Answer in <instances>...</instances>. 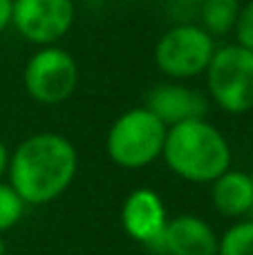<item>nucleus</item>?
Wrapping results in <instances>:
<instances>
[{"label": "nucleus", "mask_w": 253, "mask_h": 255, "mask_svg": "<svg viewBox=\"0 0 253 255\" xmlns=\"http://www.w3.org/2000/svg\"><path fill=\"white\" fill-rule=\"evenodd\" d=\"M79 170L76 145L58 132H36L9 157V184L27 206L52 204L72 186Z\"/></svg>", "instance_id": "nucleus-1"}, {"label": "nucleus", "mask_w": 253, "mask_h": 255, "mask_svg": "<svg viewBox=\"0 0 253 255\" xmlns=\"http://www.w3.org/2000/svg\"><path fill=\"white\" fill-rule=\"evenodd\" d=\"M161 159L173 175L191 184H213L231 168V143L206 119H191L166 130Z\"/></svg>", "instance_id": "nucleus-2"}, {"label": "nucleus", "mask_w": 253, "mask_h": 255, "mask_svg": "<svg viewBox=\"0 0 253 255\" xmlns=\"http://www.w3.org/2000/svg\"><path fill=\"white\" fill-rule=\"evenodd\" d=\"M166 128L148 110L132 108L117 117L106 136L108 157L124 170H141L161 157L166 141Z\"/></svg>", "instance_id": "nucleus-3"}, {"label": "nucleus", "mask_w": 253, "mask_h": 255, "mask_svg": "<svg viewBox=\"0 0 253 255\" xmlns=\"http://www.w3.org/2000/svg\"><path fill=\"white\" fill-rule=\"evenodd\" d=\"M206 76V94L227 115H247L253 110V52L242 45L218 47Z\"/></svg>", "instance_id": "nucleus-4"}, {"label": "nucleus", "mask_w": 253, "mask_h": 255, "mask_svg": "<svg viewBox=\"0 0 253 255\" xmlns=\"http://www.w3.org/2000/svg\"><path fill=\"white\" fill-rule=\"evenodd\" d=\"M215 38L195 22L173 25L155 43V65L168 81H188L204 74L215 54Z\"/></svg>", "instance_id": "nucleus-5"}, {"label": "nucleus", "mask_w": 253, "mask_h": 255, "mask_svg": "<svg viewBox=\"0 0 253 255\" xmlns=\"http://www.w3.org/2000/svg\"><path fill=\"white\" fill-rule=\"evenodd\" d=\"M25 92L40 106H58L74 94L79 85V65L61 45L38 47L22 70Z\"/></svg>", "instance_id": "nucleus-6"}, {"label": "nucleus", "mask_w": 253, "mask_h": 255, "mask_svg": "<svg viewBox=\"0 0 253 255\" xmlns=\"http://www.w3.org/2000/svg\"><path fill=\"white\" fill-rule=\"evenodd\" d=\"M74 18V0H13L11 9V27L38 47L58 45L70 34Z\"/></svg>", "instance_id": "nucleus-7"}, {"label": "nucleus", "mask_w": 253, "mask_h": 255, "mask_svg": "<svg viewBox=\"0 0 253 255\" xmlns=\"http://www.w3.org/2000/svg\"><path fill=\"white\" fill-rule=\"evenodd\" d=\"M168 208L157 190L137 188L124 199L121 206V226L134 242L157 253L161 235L168 224Z\"/></svg>", "instance_id": "nucleus-8"}, {"label": "nucleus", "mask_w": 253, "mask_h": 255, "mask_svg": "<svg viewBox=\"0 0 253 255\" xmlns=\"http://www.w3.org/2000/svg\"><path fill=\"white\" fill-rule=\"evenodd\" d=\"M146 108L166 128L191 119H206L209 94L186 85L184 81H164L150 88L146 94Z\"/></svg>", "instance_id": "nucleus-9"}, {"label": "nucleus", "mask_w": 253, "mask_h": 255, "mask_svg": "<svg viewBox=\"0 0 253 255\" xmlns=\"http://www.w3.org/2000/svg\"><path fill=\"white\" fill-rule=\"evenodd\" d=\"M220 235L200 215L184 213L168 220L157 253L161 255H218Z\"/></svg>", "instance_id": "nucleus-10"}, {"label": "nucleus", "mask_w": 253, "mask_h": 255, "mask_svg": "<svg viewBox=\"0 0 253 255\" xmlns=\"http://www.w3.org/2000/svg\"><path fill=\"white\" fill-rule=\"evenodd\" d=\"M211 199L213 208L224 217L249 215L253 211V175L229 168L211 184Z\"/></svg>", "instance_id": "nucleus-11"}, {"label": "nucleus", "mask_w": 253, "mask_h": 255, "mask_svg": "<svg viewBox=\"0 0 253 255\" xmlns=\"http://www.w3.org/2000/svg\"><path fill=\"white\" fill-rule=\"evenodd\" d=\"M240 0H202L200 2V25L213 38L233 31L240 13Z\"/></svg>", "instance_id": "nucleus-12"}, {"label": "nucleus", "mask_w": 253, "mask_h": 255, "mask_svg": "<svg viewBox=\"0 0 253 255\" xmlns=\"http://www.w3.org/2000/svg\"><path fill=\"white\" fill-rule=\"evenodd\" d=\"M218 255H253V220L231 224L218 242Z\"/></svg>", "instance_id": "nucleus-13"}, {"label": "nucleus", "mask_w": 253, "mask_h": 255, "mask_svg": "<svg viewBox=\"0 0 253 255\" xmlns=\"http://www.w3.org/2000/svg\"><path fill=\"white\" fill-rule=\"evenodd\" d=\"M27 204L20 199V195L11 188V184H4L0 179V233H7L9 229L18 224L25 215Z\"/></svg>", "instance_id": "nucleus-14"}, {"label": "nucleus", "mask_w": 253, "mask_h": 255, "mask_svg": "<svg viewBox=\"0 0 253 255\" xmlns=\"http://www.w3.org/2000/svg\"><path fill=\"white\" fill-rule=\"evenodd\" d=\"M233 31H236L238 45H242V47L253 52V0H249L247 4L240 7V13H238Z\"/></svg>", "instance_id": "nucleus-15"}, {"label": "nucleus", "mask_w": 253, "mask_h": 255, "mask_svg": "<svg viewBox=\"0 0 253 255\" xmlns=\"http://www.w3.org/2000/svg\"><path fill=\"white\" fill-rule=\"evenodd\" d=\"M11 9H13V0H0V34L7 27H11Z\"/></svg>", "instance_id": "nucleus-16"}, {"label": "nucleus", "mask_w": 253, "mask_h": 255, "mask_svg": "<svg viewBox=\"0 0 253 255\" xmlns=\"http://www.w3.org/2000/svg\"><path fill=\"white\" fill-rule=\"evenodd\" d=\"M9 157H11V152H9L7 143L0 139V179H2V177L7 175V170H9Z\"/></svg>", "instance_id": "nucleus-17"}, {"label": "nucleus", "mask_w": 253, "mask_h": 255, "mask_svg": "<svg viewBox=\"0 0 253 255\" xmlns=\"http://www.w3.org/2000/svg\"><path fill=\"white\" fill-rule=\"evenodd\" d=\"M4 253H7V242H4L2 233H0V255H4Z\"/></svg>", "instance_id": "nucleus-18"}, {"label": "nucleus", "mask_w": 253, "mask_h": 255, "mask_svg": "<svg viewBox=\"0 0 253 255\" xmlns=\"http://www.w3.org/2000/svg\"><path fill=\"white\" fill-rule=\"evenodd\" d=\"M182 2H188V4H200L202 0H182Z\"/></svg>", "instance_id": "nucleus-19"}]
</instances>
